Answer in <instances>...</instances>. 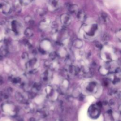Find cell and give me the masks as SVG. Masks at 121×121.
<instances>
[{
    "label": "cell",
    "mask_w": 121,
    "mask_h": 121,
    "mask_svg": "<svg viewBox=\"0 0 121 121\" xmlns=\"http://www.w3.org/2000/svg\"><path fill=\"white\" fill-rule=\"evenodd\" d=\"M22 5L20 0H15L13 3V7L16 12H20L22 10Z\"/></svg>",
    "instance_id": "7"
},
{
    "label": "cell",
    "mask_w": 121,
    "mask_h": 121,
    "mask_svg": "<svg viewBox=\"0 0 121 121\" xmlns=\"http://www.w3.org/2000/svg\"><path fill=\"white\" fill-rule=\"evenodd\" d=\"M16 97L17 101L25 103L26 102V99H25L24 96L19 92H17L16 94Z\"/></svg>",
    "instance_id": "10"
},
{
    "label": "cell",
    "mask_w": 121,
    "mask_h": 121,
    "mask_svg": "<svg viewBox=\"0 0 121 121\" xmlns=\"http://www.w3.org/2000/svg\"><path fill=\"white\" fill-rule=\"evenodd\" d=\"M9 30L15 35H19L23 30V26L22 24L17 20L13 19L10 21L8 23Z\"/></svg>",
    "instance_id": "1"
},
{
    "label": "cell",
    "mask_w": 121,
    "mask_h": 121,
    "mask_svg": "<svg viewBox=\"0 0 121 121\" xmlns=\"http://www.w3.org/2000/svg\"><path fill=\"white\" fill-rule=\"evenodd\" d=\"M98 84L95 81H89L87 83L86 86V90L89 93H95L98 90Z\"/></svg>",
    "instance_id": "4"
},
{
    "label": "cell",
    "mask_w": 121,
    "mask_h": 121,
    "mask_svg": "<svg viewBox=\"0 0 121 121\" xmlns=\"http://www.w3.org/2000/svg\"><path fill=\"white\" fill-rule=\"evenodd\" d=\"M24 35L27 38L31 37L33 35V31L30 28H27L24 31Z\"/></svg>",
    "instance_id": "9"
},
{
    "label": "cell",
    "mask_w": 121,
    "mask_h": 121,
    "mask_svg": "<svg viewBox=\"0 0 121 121\" xmlns=\"http://www.w3.org/2000/svg\"><path fill=\"white\" fill-rule=\"evenodd\" d=\"M33 0H20L22 5H27L29 4L30 3L32 2Z\"/></svg>",
    "instance_id": "15"
},
{
    "label": "cell",
    "mask_w": 121,
    "mask_h": 121,
    "mask_svg": "<svg viewBox=\"0 0 121 121\" xmlns=\"http://www.w3.org/2000/svg\"><path fill=\"white\" fill-rule=\"evenodd\" d=\"M50 25V23L47 20H44L40 22V26L42 29L45 30L48 29Z\"/></svg>",
    "instance_id": "8"
},
{
    "label": "cell",
    "mask_w": 121,
    "mask_h": 121,
    "mask_svg": "<svg viewBox=\"0 0 121 121\" xmlns=\"http://www.w3.org/2000/svg\"><path fill=\"white\" fill-rule=\"evenodd\" d=\"M84 15L83 14V13L81 12H78V14H77V17L78 19H82L83 18H84Z\"/></svg>",
    "instance_id": "17"
},
{
    "label": "cell",
    "mask_w": 121,
    "mask_h": 121,
    "mask_svg": "<svg viewBox=\"0 0 121 121\" xmlns=\"http://www.w3.org/2000/svg\"><path fill=\"white\" fill-rule=\"evenodd\" d=\"M69 11L71 13H75L77 12L78 7L76 5H69L68 7Z\"/></svg>",
    "instance_id": "11"
},
{
    "label": "cell",
    "mask_w": 121,
    "mask_h": 121,
    "mask_svg": "<svg viewBox=\"0 0 121 121\" xmlns=\"http://www.w3.org/2000/svg\"><path fill=\"white\" fill-rule=\"evenodd\" d=\"M11 80L14 83H18L21 81V78L19 77H15L12 78Z\"/></svg>",
    "instance_id": "16"
},
{
    "label": "cell",
    "mask_w": 121,
    "mask_h": 121,
    "mask_svg": "<svg viewBox=\"0 0 121 121\" xmlns=\"http://www.w3.org/2000/svg\"><path fill=\"white\" fill-rule=\"evenodd\" d=\"M57 56V54L55 52H52V53H50V57L52 59H54Z\"/></svg>",
    "instance_id": "18"
},
{
    "label": "cell",
    "mask_w": 121,
    "mask_h": 121,
    "mask_svg": "<svg viewBox=\"0 0 121 121\" xmlns=\"http://www.w3.org/2000/svg\"><path fill=\"white\" fill-rule=\"evenodd\" d=\"M48 6L51 10H56L60 6V0H48Z\"/></svg>",
    "instance_id": "6"
},
{
    "label": "cell",
    "mask_w": 121,
    "mask_h": 121,
    "mask_svg": "<svg viewBox=\"0 0 121 121\" xmlns=\"http://www.w3.org/2000/svg\"><path fill=\"white\" fill-rule=\"evenodd\" d=\"M37 12L41 16H43L46 13V11L43 9H38L37 10Z\"/></svg>",
    "instance_id": "13"
},
{
    "label": "cell",
    "mask_w": 121,
    "mask_h": 121,
    "mask_svg": "<svg viewBox=\"0 0 121 121\" xmlns=\"http://www.w3.org/2000/svg\"><path fill=\"white\" fill-rule=\"evenodd\" d=\"M3 83V79L2 77H0V85H1V84H2Z\"/></svg>",
    "instance_id": "20"
},
{
    "label": "cell",
    "mask_w": 121,
    "mask_h": 121,
    "mask_svg": "<svg viewBox=\"0 0 121 121\" xmlns=\"http://www.w3.org/2000/svg\"><path fill=\"white\" fill-rule=\"evenodd\" d=\"M100 106L97 104H93L89 108L88 113L90 117L93 119L97 118L100 114Z\"/></svg>",
    "instance_id": "2"
},
{
    "label": "cell",
    "mask_w": 121,
    "mask_h": 121,
    "mask_svg": "<svg viewBox=\"0 0 121 121\" xmlns=\"http://www.w3.org/2000/svg\"><path fill=\"white\" fill-rule=\"evenodd\" d=\"M41 87V86L40 84L38 83H35L34 86H33V88L34 89H35L36 91H39L40 90Z\"/></svg>",
    "instance_id": "14"
},
{
    "label": "cell",
    "mask_w": 121,
    "mask_h": 121,
    "mask_svg": "<svg viewBox=\"0 0 121 121\" xmlns=\"http://www.w3.org/2000/svg\"><path fill=\"white\" fill-rule=\"evenodd\" d=\"M71 17L70 16L67 14H63L60 16V22L64 26L69 25L71 22Z\"/></svg>",
    "instance_id": "5"
},
{
    "label": "cell",
    "mask_w": 121,
    "mask_h": 121,
    "mask_svg": "<svg viewBox=\"0 0 121 121\" xmlns=\"http://www.w3.org/2000/svg\"></svg>",
    "instance_id": "21"
},
{
    "label": "cell",
    "mask_w": 121,
    "mask_h": 121,
    "mask_svg": "<svg viewBox=\"0 0 121 121\" xmlns=\"http://www.w3.org/2000/svg\"><path fill=\"white\" fill-rule=\"evenodd\" d=\"M25 20L26 23H27L29 25H32L34 24V22L33 18H32L29 16H27L26 17H25Z\"/></svg>",
    "instance_id": "12"
},
{
    "label": "cell",
    "mask_w": 121,
    "mask_h": 121,
    "mask_svg": "<svg viewBox=\"0 0 121 121\" xmlns=\"http://www.w3.org/2000/svg\"><path fill=\"white\" fill-rule=\"evenodd\" d=\"M0 10L5 15L9 14L12 11V7L10 3L5 1L0 3Z\"/></svg>",
    "instance_id": "3"
},
{
    "label": "cell",
    "mask_w": 121,
    "mask_h": 121,
    "mask_svg": "<svg viewBox=\"0 0 121 121\" xmlns=\"http://www.w3.org/2000/svg\"><path fill=\"white\" fill-rule=\"evenodd\" d=\"M22 58H23V59H26V58H27L28 57V55H27V54L25 52V53H24L22 54Z\"/></svg>",
    "instance_id": "19"
}]
</instances>
